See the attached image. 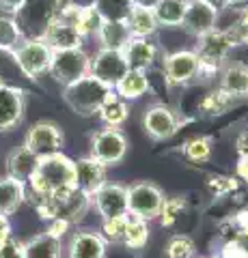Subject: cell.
<instances>
[{"label": "cell", "mask_w": 248, "mask_h": 258, "mask_svg": "<svg viewBox=\"0 0 248 258\" xmlns=\"http://www.w3.org/2000/svg\"><path fill=\"white\" fill-rule=\"evenodd\" d=\"M71 187H74V159L61 151L54 155L39 157L35 172L26 183V194L43 198Z\"/></svg>", "instance_id": "cell-1"}, {"label": "cell", "mask_w": 248, "mask_h": 258, "mask_svg": "<svg viewBox=\"0 0 248 258\" xmlns=\"http://www.w3.org/2000/svg\"><path fill=\"white\" fill-rule=\"evenodd\" d=\"M237 47L233 35L227 28H216L207 35L199 37L194 43V54L201 60V71H199V78L203 80H212L218 78L220 69L225 67V62H229V56Z\"/></svg>", "instance_id": "cell-2"}, {"label": "cell", "mask_w": 248, "mask_h": 258, "mask_svg": "<svg viewBox=\"0 0 248 258\" xmlns=\"http://www.w3.org/2000/svg\"><path fill=\"white\" fill-rule=\"evenodd\" d=\"M113 95H115V88L102 84L100 80H95L93 76H86L74 84L63 86V101L67 103L74 114L84 116V118L97 116L102 106Z\"/></svg>", "instance_id": "cell-3"}, {"label": "cell", "mask_w": 248, "mask_h": 258, "mask_svg": "<svg viewBox=\"0 0 248 258\" xmlns=\"http://www.w3.org/2000/svg\"><path fill=\"white\" fill-rule=\"evenodd\" d=\"M69 5L71 0H26L13 18L26 39H41L45 28Z\"/></svg>", "instance_id": "cell-4"}, {"label": "cell", "mask_w": 248, "mask_h": 258, "mask_svg": "<svg viewBox=\"0 0 248 258\" xmlns=\"http://www.w3.org/2000/svg\"><path fill=\"white\" fill-rule=\"evenodd\" d=\"M190 118H186V114L179 110H175L173 106L164 101H156L151 106L145 108L142 112V132L154 142H164V140H171L173 136L179 134V129L188 123Z\"/></svg>", "instance_id": "cell-5"}, {"label": "cell", "mask_w": 248, "mask_h": 258, "mask_svg": "<svg viewBox=\"0 0 248 258\" xmlns=\"http://www.w3.org/2000/svg\"><path fill=\"white\" fill-rule=\"evenodd\" d=\"M127 153H130V138L123 129L102 125L89 140V155L106 168L119 166L127 157Z\"/></svg>", "instance_id": "cell-6"}, {"label": "cell", "mask_w": 248, "mask_h": 258, "mask_svg": "<svg viewBox=\"0 0 248 258\" xmlns=\"http://www.w3.org/2000/svg\"><path fill=\"white\" fill-rule=\"evenodd\" d=\"M164 198V189L154 181H136L127 185V215L149 224L158 222Z\"/></svg>", "instance_id": "cell-7"}, {"label": "cell", "mask_w": 248, "mask_h": 258, "mask_svg": "<svg viewBox=\"0 0 248 258\" xmlns=\"http://www.w3.org/2000/svg\"><path fill=\"white\" fill-rule=\"evenodd\" d=\"M52 50L43 39H22V43L11 52V58L15 62V67L22 76H26L28 80H37L43 74L50 71L52 62Z\"/></svg>", "instance_id": "cell-8"}, {"label": "cell", "mask_w": 248, "mask_h": 258, "mask_svg": "<svg viewBox=\"0 0 248 258\" xmlns=\"http://www.w3.org/2000/svg\"><path fill=\"white\" fill-rule=\"evenodd\" d=\"M162 76L166 86L171 88H183L199 80V71H201V60L194 54V50H175L164 54L162 58Z\"/></svg>", "instance_id": "cell-9"}, {"label": "cell", "mask_w": 248, "mask_h": 258, "mask_svg": "<svg viewBox=\"0 0 248 258\" xmlns=\"http://www.w3.org/2000/svg\"><path fill=\"white\" fill-rule=\"evenodd\" d=\"M89 69H91V54L84 47H78V50L54 52L47 74L61 86H69L89 76Z\"/></svg>", "instance_id": "cell-10"}, {"label": "cell", "mask_w": 248, "mask_h": 258, "mask_svg": "<svg viewBox=\"0 0 248 258\" xmlns=\"http://www.w3.org/2000/svg\"><path fill=\"white\" fill-rule=\"evenodd\" d=\"M24 147L30 153H35L37 157L54 155V153H61L63 147H65V134H63L59 123H54L50 118H41L26 129Z\"/></svg>", "instance_id": "cell-11"}, {"label": "cell", "mask_w": 248, "mask_h": 258, "mask_svg": "<svg viewBox=\"0 0 248 258\" xmlns=\"http://www.w3.org/2000/svg\"><path fill=\"white\" fill-rule=\"evenodd\" d=\"M125 74H127V62L123 58L121 50H104V47H97V50L91 54L89 76L100 80L102 84L115 88V84Z\"/></svg>", "instance_id": "cell-12"}, {"label": "cell", "mask_w": 248, "mask_h": 258, "mask_svg": "<svg viewBox=\"0 0 248 258\" xmlns=\"http://www.w3.org/2000/svg\"><path fill=\"white\" fill-rule=\"evenodd\" d=\"M91 207L100 220L127 215V185L108 181L91 196Z\"/></svg>", "instance_id": "cell-13"}, {"label": "cell", "mask_w": 248, "mask_h": 258, "mask_svg": "<svg viewBox=\"0 0 248 258\" xmlns=\"http://www.w3.org/2000/svg\"><path fill=\"white\" fill-rule=\"evenodd\" d=\"M218 22H220V11L216 9V7L205 3V0H188L181 28L186 30L190 37L199 39V37H203L207 32L218 28Z\"/></svg>", "instance_id": "cell-14"}, {"label": "cell", "mask_w": 248, "mask_h": 258, "mask_svg": "<svg viewBox=\"0 0 248 258\" xmlns=\"http://www.w3.org/2000/svg\"><path fill=\"white\" fill-rule=\"evenodd\" d=\"M26 114V91L15 84L0 88V132H13Z\"/></svg>", "instance_id": "cell-15"}, {"label": "cell", "mask_w": 248, "mask_h": 258, "mask_svg": "<svg viewBox=\"0 0 248 258\" xmlns=\"http://www.w3.org/2000/svg\"><path fill=\"white\" fill-rule=\"evenodd\" d=\"M108 183V168L91 155L74 159V187L86 196H93L102 185Z\"/></svg>", "instance_id": "cell-16"}, {"label": "cell", "mask_w": 248, "mask_h": 258, "mask_svg": "<svg viewBox=\"0 0 248 258\" xmlns=\"http://www.w3.org/2000/svg\"><path fill=\"white\" fill-rule=\"evenodd\" d=\"M121 52L127 62V69L145 71V74H149L160 62V54H162L156 39H134V37L123 45Z\"/></svg>", "instance_id": "cell-17"}, {"label": "cell", "mask_w": 248, "mask_h": 258, "mask_svg": "<svg viewBox=\"0 0 248 258\" xmlns=\"http://www.w3.org/2000/svg\"><path fill=\"white\" fill-rule=\"evenodd\" d=\"M67 258H106L108 243L93 228H78L69 235L67 241Z\"/></svg>", "instance_id": "cell-18"}, {"label": "cell", "mask_w": 248, "mask_h": 258, "mask_svg": "<svg viewBox=\"0 0 248 258\" xmlns=\"http://www.w3.org/2000/svg\"><path fill=\"white\" fill-rule=\"evenodd\" d=\"M220 91H225L231 99H246L248 97V64L239 60H229L218 74V84Z\"/></svg>", "instance_id": "cell-19"}, {"label": "cell", "mask_w": 248, "mask_h": 258, "mask_svg": "<svg viewBox=\"0 0 248 258\" xmlns=\"http://www.w3.org/2000/svg\"><path fill=\"white\" fill-rule=\"evenodd\" d=\"M59 18L63 22L71 24L84 41L95 39V35H97V30L102 26V22H104L100 18V13L95 11V7H76V5H69L67 9H63L59 13Z\"/></svg>", "instance_id": "cell-20"}, {"label": "cell", "mask_w": 248, "mask_h": 258, "mask_svg": "<svg viewBox=\"0 0 248 258\" xmlns=\"http://www.w3.org/2000/svg\"><path fill=\"white\" fill-rule=\"evenodd\" d=\"M43 41L50 45L52 52H63V50H78V47H84V39L78 35V30L71 26V24L63 22L61 18L54 20L50 26L43 32Z\"/></svg>", "instance_id": "cell-21"}, {"label": "cell", "mask_w": 248, "mask_h": 258, "mask_svg": "<svg viewBox=\"0 0 248 258\" xmlns=\"http://www.w3.org/2000/svg\"><path fill=\"white\" fill-rule=\"evenodd\" d=\"M149 93H151V80H149V74H145V71L127 69V74L115 84V95L121 97L127 103L138 101Z\"/></svg>", "instance_id": "cell-22"}, {"label": "cell", "mask_w": 248, "mask_h": 258, "mask_svg": "<svg viewBox=\"0 0 248 258\" xmlns=\"http://www.w3.org/2000/svg\"><path fill=\"white\" fill-rule=\"evenodd\" d=\"M123 24L127 32H130V37L134 39H156L160 30L158 22L154 18V11L145 9V7H136V5H132V9L127 13Z\"/></svg>", "instance_id": "cell-23"}, {"label": "cell", "mask_w": 248, "mask_h": 258, "mask_svg": "<svg viewBox=\"0 0 248 258\" xmlns=\"http://www.w3.org/2000/svg\"><path fill=\"white\" fill-rule=\"evenodd\" d=\"M26 203V183L13 176H0V215L11 217Z\"/></svg>", "instance_id": "cell-24"}, {"label": "cell", "mask_w": 248, "mask_h": 258, "mask_svg": "<svg viewBox=\"0 0 248 258\" xmlns=\"http://www.w3.org/2000/svg\"><path fill=\"white\" fill-rule=\"evenodd\" d=\"M37 161H39V157L35 153H30L24 144L22 147H15L9 155H7V174L22 183H28L37 168Z\"/></svg>", "instance_id": "cell-25"}, {"label": "cell", "mask_w": 248, "mask_h": 258, "mask_svg": "<svg viewBox=\"0 0 248 258\" xmlns=\"http://www.w3.org/2000/svg\"><path fill=\"white\" fill-rule=\"evenodd\" d=\"M63 241L43 230L24 243V258H63Z\"/></svg>", "instance_id": "cell-26"}, {"label": "cell", "mask_w": 248, "mask_h": 258, "mask_svg": "<svg viewBox=\"0 0 248 258\" xmlns=\"http://www.w3.org/2000/svg\"><path fill=\"white\" fill-rule=\"evenodd\" d=\"M188 0H158L154 7V18L160 28H181Z\"/></svg>", "instance_id": "cell-27"}, {"label": "cell", "mask_w": 248, "mask_h": 258, "mask_svg": "<svg viewBox=\"0 0 248 258\" xmlns=\"http://www.w3.org/2000/svg\"><path fill=\"white\" fill-rule=\"evenodd\" d=\"M235 106V99H231V97L220 91L218 86L212 88V91H207L201 99H199V114L201 116H210V118H216V116H222L227 114V112Z\"/></svg>", "instance_id": "cell-28"}, {"label": "cell", "mask_w": 248, "mask_h": 258, "mask_svg": "<svg viewBox=\"0 0 248 258\" xmlns=\"http://www.w3.org/2000/svg\"><path fill=\"white\" fill-rule=\"evenodd\" d=\"M130 39L132 37L123 22H102L97 35H95V41L104 50H123V45Z\"/></svg>", "instance_id": "cell-29"}, {"label": "cell", "mask_w": 248, "mask_h": 258, "mask_svg": "<svg viewBox=\"0 0 248 258\" xmlns=\"http://www.w3.org/2000/svg\"><path fill=\"white\" fill-rule=\"evenodd\" d=\"M149 237H151V224L127 215V228H125V237L121 241V245L125 249H130V252L138 254V252H142V249L147 247Z\"/></svg>", "instance_id": "cell-30"}, {"label": "cell", "mask_w": 248, "mask_h": 258, "mask_svg": "<svg viewBox=\"0 0 248 258\" xmlns=\"http://www.w3.org/2000/svg\"><path fill=\"white\" fill-rule=\"evenodd\" d=\"M130 112H132L130 110V103L123 101L121 97L113 95L102 106V110L97 112V116H100L104 127H117V129H121L127 123V118H130Z\"/></svg>", "instance_id": "cell-31"}, {"label": "cell", "mask_w": 248, "mask_h": 258, "mask_svg": "<svg viewBox=\"0 0 248 258\" xmlns=\"http://www.w3.org/2000/svg\"><path fill=\"white\" fill-rule=\"evenodd\" d=\"M181 153L190 164H207L214 155V140L210 136H192L181 144Z\"/></svg>", "instance_id": "cell-32"}, {"label": "cell", "mask_w": 248, "mask_h": 258, "mask_svg": "<svg viewBox=\"0 0 248 258\" xmlns=\"http://www.w3.org/2000/svg\"><path fill=\"white\" fill-rule=\"evenodd\" d=\"M22 39H24V35H22V30L13 15L0 13V50L11 54L15 47L22 43Z\"/></svg>", "instance_id": "cell-33"}, {"label": "cell", "mask_w": 248, "mask_h": 258, "mask_svg": "<svg viewBox=\"0 0 248 258\" xmlns=\"http://www.w3.org/2000/svg\"><path fill=\"white\" fill-rule=\"evenodd\" d=\"M186 209H188L186 198H181V196H171L169 198L166 196L162 209H160V215H158L160 226H164V228H173V226L181 220V215L186 213Z\"/></svg>", "instance_id": "cell-34"}, {"label": "cell", "mask_w": 248, "mask_h": 258, "mask_svg": "<svg viewBox=\"0 0 248 258\" xmlns=\"http://www.w3.org/2000/svg\"><path fill=\"white\" fill-rule=\"evenodd\" d=\"M164 256L166 258H194L196 256V243L190 235L177 232L173 235L164 245Z\"/></svg>", "instance_id": "cell-35"}, {"label": "cell", "mask_w": 248, "mask_h": 258, "mask_svg": "<svg viewBox=\"0 0 248 258\" xmlns=\"http://www.w3.org/2000/svg\"><path fill=\"white\" fill-rule=\"evenodd\" d=\"M130 9L132 3L127 0H97L95 3V11L100 13L104 22H125Z\"/></svg>", "instance_id": "cell-36"}, {"label": "cell", "mask_w": 248, "mask_h": 258, "mask_svg": "<svg viewBox=\"0 0 248 258\" xmlns=\"http://www.w3.org/2000/svg\"><path fill=\"white\" fill-rule=\"evenodd\" d=\"M239 179L235 174H210L207 176V189L214 198H227L239 191Z\"/></svg>", "instance_id": "cell-37"}, {"label": "cell", "mask_w": 248, "mask_h": 258, "mask_svg": "<svg viewBox=\"0 0 248 258\" xmlns=\"http://www.w3.org/2000/svg\"><path fill=\"white\" fill-rule=\"evenodd\" d=\"M216 256L218 258H248V230H237L231 239L222 241Z\"/></svg>", "instance_id": "cell-38"}, {"label": "cell", "mask_w": 248, "mask_h": 258, "mask_svg": "<svg viewBox=\"0 0 248 258\" xmlns=\"http://www.w3.org/2000/svg\"><path fill=\"white\" fill-rule=\"evenodd\" d=\"M125 228H127V215L121 217H110V220H102L100 226V235L104 237V241L110 245H121V241L125 237Z\"/></svg>", "instance_id": "cell-39"}, {"label": "cell", "mask_w": 248, "mask_h": 258, "mask_svg": "<svg viewBox=\"0 0 248 258\" xmlns=\"http://www.w3.org/2000/svg\"><path fill=\"white\" fill-rule=\"evenodd\" d=\"M227 30L233 35L237 45H246L248 47V3L237 11V20L227 26Z\"/></svg>", "instance_id": "cell-40"}, {"label": "cell", "mask_w": 248, "mask_h": 258, "mask_svg": "<svg viewBox=\"0 0 248 258\" xmlns=\"http://www.w3.org/2000/svg\"><path fill=\"white\" fill-rule=\"evenodd\" d=\"M0 258H24V243L13 235L0 239Z\"/></svg>", "instance_id": "cell-41"}, {"label": "cell", "mask_w": 248, "mask_h": 258, "mask_svg": "<svg viewBox=\"0 0 248 258\" xmlns=\"http://www.w3.org/2000/svg\"><path fill=\"white\" fill-rule=\"evenodd\" d=\"M69 230H71V224H67L65 220H50V222H47V228H45L47 235L57 237V239H61V241L67 237Z\"/></svg>", "instance_id": "cell-42"}, {"label": "cell", "mask_w": 248, "mask_h": 258, "mask_svg": "<svg viewBox=\"0 0 248 258\" xmlns=\"http://www.w3.org/2000/svg\"><path fill=\"white\" fill-rule=\"evenodd\" d=\"M235 176L239 179V183L248 185V153L237 157V161H235Z\"/></svg>", "instance_id": "cell-43"}, {"label": "cell", "mask_w": 248, "mask_h": 258, "mask_svg": "<svg viewBox=\"0 0 248 258\" xmlns=\"http://www.w3.org/2000/svg\"><path fill=\"white\" fill-rule=\"evenodd\" d=\"M24 3H26V0H0V13L3 15H15Z\"/></svg>", "instance_id": "cell-44"}, {"label": "cell", "mask_w": 248, "mask_h": 258, "mask_svg": "<svg viewBox=\"0 0 248 258\" xmlns=\"http://www.w3.org/2000/svg\"><path fill=\"white\" fill-rule=\"evenodd\" d=\"M235 151H237V157L248 153V127L235 136Z\"/></svg>", "instance_id": "cell-45"}, {"label": "cell", "mask_w": 248, "mask_h": 258, "mask_svg": "<svg viewBox=\"0 0 248 258\" xmlns=\"http://www.w3.org/2000/svg\"><path fill=\"white\" fill-rule=\"evenodd\" d=\"M233 222L237 226V230H248V203L242 209H237V213L233 215Z\"/></svg>", "instance_id": "cell-46"}, {"label": "cell", "mask_w": 248, "mask_h": 258, "mask_svg": "<svg viewBox=\"0 0 248 258\" xmlns=\"http://www.w3.org/2000/svg\"><path fill=\"white\" fill-rule=\"evenodd\" d=\"M9 235H13V232H11V222H9V217H7V215H0V239L9 237Z\"/></svg>", "instance_id": "cell-47"}, {"label": "cell", "mask_w": 248, "mask_h": 258, "mask_svg": "<svg viewBox=\"0 0 248 258\" xmlns=\"http://www.w3.org/2000/svg\"><path fill=\"white\" fill-rule=\"evenodd\" d=\"M132 5H136V7H145V9H154V7L158 5V0H134Z\"/></svg>", "instance_id": "cell-48"}, {"label": "cell", "mask_w": 248, "mask_h": 258, "mask_svg": "<svg viewBox=\"0 0 248 258\" xmlns=\"http://www.w3.org/2000/svg\"><path fill=\"white\" fill-rule=\"evenodd\" d=\"M248 3V0H227V9H242V7Z\"/></svg>", "instance_id": "cell-49"}, {"label": "cell", "mask_w": 248, "mask_h": 258, "mask_svg": "<svg viewBox=\"0 0 248 258\" xmlns=\"http://www.w3.org/2000/svg\"><path fill=\"white\" fill-rule=\"evenodd\" d=\"M205 3H210V5H212V7H216L218 11L227 9V0H205Z\"/></svg>", "instance_id": "cell-50"}, {"label": "cell", "mask_w": 248, "mask_h": 258, "mask_svg": "<svg viewBox=\"0 0 248 258\" xmlns=\"http://www.w3.org/2000/svg\"><path fill=\"white\" fill-rule=\"evenodd\" d=\"M95 3L97 0H71V5H76V7H95Z\"/></svg>", "instance_id": "cell-51"}, {"label": "cell", "mask_w": 248, "mask_h": 258, "mask_svg": "<svg viewBox=\"0 0 248 258\" xmlns=\"http://www.w3.org/2000/svg\"><path fill=\"white\" fill-rule=\"evenodd\" d=\"M194 258H218V256H216V254H210V256H203V254H196Z\"/></svg>", "instance_id": "cell-52"}, {"label": "cell", "mask_w": 248, "mask_h": 258, "mask_svg": "<svg viewBox=\"0 0 248 258\" xmlns=\"http://www.w3.org/2000/svg\"><path fill=\"white\" fill-rule=\"evenodd\" d=\"M5 84H9V82H7V80H5V78H3V76H0V88H3V86H5Z\"/></svg>", "instance_id": "cell-53"}, {"label": "cell", "mask_w": 248, "mask_h": 258, "mask_svg": "<svg viewBox=\"0 0 248 258\" xmlns=\"http://www.w3.org/2000/svg\"><path fill=\"white\" fill-rule=\"evenodd\" d=\"M127 3H134V0H127Z\"/></svg>", "instance_id": "cell-54"}]
</instances>
